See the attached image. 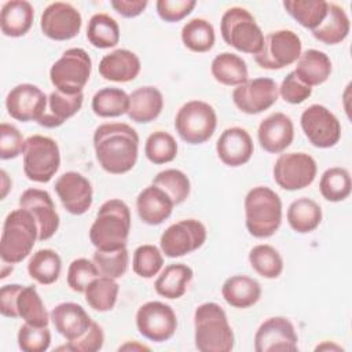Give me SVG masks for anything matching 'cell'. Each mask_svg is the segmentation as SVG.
Wrapping results in <instances>:
<instances>
[{"label":"cell","mask_w":352,"mask_h":352,"mask_svg":"<svg viewBox=\"0 0 352 352\" xmlns=\"http://www.w3.org/2000/svg\"><path fill=\"white\" fill-rule=\"evenodd\" d=\"M96 160L103 170L111 175L129 172L139 154V135L128 124L106 122L94 132Z\"/></svg>","instance_id":"obj_1"},{"label":"cell","mask_w":352,"mask_h":352,"mask_svg":"<svg viewBox=\"0 0 352 352\" xmlns=\"http://www.w3.org/2000/svg\"><path fill=\"white\" fill-rule=\"evenodd\" d=\"M131 231V210L117 198L103 202L89 228V241L99 250H116L126 246Z\"/></svg>","instance_id":"obj_2"},{"label":"cell","mask_w":352,"mask_h":352,"mask_svg":"<svg viewBox=\"0 0 352 352\" xmlns=\"http://www.w3.org/2000/svg\"><path fill=\"white\" fill-rule=\"evenodd\" d=\"M194 341L201 352H230L235 337L226 311L217 302H204L194 312Z\"/></svg>","instance_id":"obj_3"},{"label":"cell","mask_w":352,"mask_h":352,"mask_svg":"<svg viewBox=\"0 0 352 352\" xmlns=\"http://www.w3.org/2000/svg\"><path fill=\"white\" fill-rule=\"evenodd\" d=\"M245 224L254 238H270L282 223V201L279 195L265 186H257L245 197Z\"/></svg>","instance_id":"obj_4"},{"label":"cell","mask_w":352,"mask_h":352,"mask_svg":"<svg viewBox=\"0 0 352 352\" xmlns=\"http://www.w3.org/2000/svg\"><path fill=\"white\" fill-rule=\"evenodd\" d=\"M36 241H38V227L32 213L23 208L10 212L3 224L0 241L3 263H21L30 254Z\"/></svg>","instance_id":"obj_5"},{"label":"cell","mask_w":352,"mask_h":352,"mask_svg":"<svg viewBox=\"0 0 352 352\" xmlns=\"http://www.w3.org/2000/svg\"><path fill=\"white\" fill-rule=\"evenodd\" d=\"M223 40L236 51L256 55L264 43V33L254 16L242 7H231L224 11L220 21Z\"/></svg>","instance_id":"obj_6"},{"label":"cell","mask_w":352,"mask_h":352,"mask_svg":"<svg viewBox=\"0 0 352 352\" xmlns=\"http://www.w3.org/2000/svg\"><path fill=\"white\" fill-rule=\"evenodd\" d=\"M22 157L25 176L36 183H48L60 166L58 143L48 136H29L25 140Z\"/></svg>","instance_id":"obj_7"},{"label":"cell","mask_w":352,"mask_h":352,"mask_svg":"<svg viewBox=\"0 0 352 352\" xmlns=\"http://www.w3.org/2000/svg\"><path fill=\"white\" fill-rule=\"evenodd\" d=\"M92 70V60L82 48H69L51 66L50 80L52 85L67 95L82 92Z\"/></svg>","instance_id":"obj_8"},{"label":"cell","mask_w":352,"mask_h":352,"mask_svg":"<svg viewBox=\"0 0 352 352\" xmlns=\"http://www.w3.org/2000/svg\"><path fill=\"white\" fill-rule=\"evenodd\" d=\"M217 126L214 109L204 100H190L176 113L175 129L188 144H202L208 142Z\"/></svg>","instance_id":"obj_9"},{"label":"cell","mask_w":352,"mask_h":352,"mask_svg":"<svg viewBox=\"0 0 352 352\" xmlns=\"http://www.w3.org/2000/svg\"><path fill=\"white\" fill-rule=\"evenodd\" d=\"M301 50L302 44L297 33L289 29H279L270 32L264 37L263 47L254 55V60L261 69L279 70L297 62Z\"/></svg>","instance_id":"obj_10"},{"label":"cell","mask_w":352,"mask_h":352,"mask_svg":"<svg viewBox=\"0 0 352 352\" xmlns=\"http://www.w3.org/2000/svg\"><path fill=\"white\" fill-rule=\"evenodd\" d=\"M318 166L314 157L302 151L280 154L272 168L275 183L287 191L308 187L316 177Z\"/></svg>","instance_id":"obj_11"},{"label":"cell","mask_w":352,"mask_h":352,"mask_svg":"<svg viewBox=\"0 0 352 352\" xmlns=\"http://www.w3.org/2000/svg\"><path fill=\"white\" fill-rule=\"evenodd\" d=\"M300 124L309 143L318 148L333 147L341 138L338 118L323 104L308 106L301 113Z\"/></svg>","instance_id":"obj_12"},{"label":"cell","mask_w":352,"mask_h":352,"mask_svg":"<svg viewBox=\"0 0 352 352\" xmlns=\"http://www.w3.org/2000/svg\"><path fill=\"white\" fill-rule=\"evenodd\" d=\"M206 241V228L197 219H184L170 224L160 238L161 252L170 258L199 249Z\"/></svg>","instance_id":"obj_13"},{"label":"cell","mask_w":352,"mask_h":352,"mask_svg":"<svg viewBox=\"0 0 352 352\" xmlns=\"http://www.w3.org/2000/svg\"><path fill=\"white\" fill-rule=\"evenodd\" d=\"M136 327L144 338L164 342L176 333L177 318L170 305L161 301H147L136 312Z\"/></svg>","instance_id":"obj_14"},{"label":"cell","mask_w":352,"mask_h":352,"mask_svg":"<svg viewBox=\"0 0 352 352\" xmlns=\"http://www.w3.org/2000/svg\"><path fill=\"white\" fill-rule=\"evenodd\" d=\"M82 25L80 11L66 1L50 3L40 18V28L44 36L51 40L65 41L76 37Z\"/></svg>","instance_id":"obj_15"},{"label":"cell","mask_w":352,"mask_h":352,"mask_svg":"<svg viewBox=\"0 0 352 352\" xmlns=\"http://www.w3.org/2000/svg\"><path fill=\"white\" fill-rule=\"evenodd\" d=\"M279 91L275 80L257 77L246 80L232 91L234 104L246 114H258L268 110L278 100Z\"/></svg>","instance_id":"obj_16"},{"label":"cell","mask_w":352,"mask_h":352,"mask_svg":"<svg viewBox=\"0 0 352 352\" xmlns=\"http://www.w3.org/2000/svg\"><path fill=\"white\" fill-rule=\"evenodd\" d=\"M298 337L293 323L283 316H272L264 320L254 334L256 352L297 351Z\"/></svg>","instance_id":"obj_17"},{"label":"cell","mask_w":352,"mask_h":352,"mask_svg":"<svg viewBox=\"0 0 352 352\" xmlns=\"http://www.w3.org/2000/svg\"><path fill=\"white\" fill-rule=\"evenodd\" d=\"M47 102L48 96L37 85L23 82L15 85L7 94L6 109L16 121L38 122L47 109Z\"/></svg>","instance_id":"obj_18"},{"label":"cell","mask_w":352,"mask_h":352,"mask_svg":"<svg viewBox=\"0 0 352 352\" xmlns=\"http://www.w3.org/2000/svg\"><path fill=\"white\" fill-rule=\"evenodd\" d=\"M19 208L32 213L38 227V241H47L59 228V214L55 204L45 190L28 188L19 197Z\"/></svg>","instance_id":"obj_19"},{"label":"cell","mask_w":352,"mask_h":352,"mask_svg":"<svg viewBox=\"0 0 352 352\" xmlns=\"http://www.w3.org/2000/svg\"><path fill=\"white\" fill-rule=\"evenodd\" d=\"M55 192L63 208L76 216L84 214L92 205L94 191L91 182L81 173L69 170L55 182Z\"/></svg>","instance_id":"obj_20"},{"label":"cell","mask_w":352,"mask_h":352,"mask_svg":"<svg viewBox=\"0 0 352 352\" xmlns=\"http://www.w3.org/2000/svg\"><path fill=\"white\" fill-rule=\"evenodd\" d=\"M254 151L249 132L241 126H231L221 132L216 143V153L227 166H242L250 161Z\"/></svg>","instance_id":"obj_21"},{"label":"cell","mask_w":352,"mask_h":352,"mask_svg":"<svg viewBox=\"0 0 352 352\" xmlns=\"http://www.w3.org/2000/svg\"><path fill=\"white\" fill-rule=\"evenodd\" d=\"M257 139L263 150L271 154L285 151L294 139V125L285 113H272L265 117L257 129Z\"/></svg>","instance_id":"obj_22"},{"label":"cell","mask_w":352,"mask_h":352,"mask_svg":"<svg viewBox=\"0 0 352 352\" xmlns=\"http://www.w3.org/2000/svg\"><path fill=\"white\" fill-rule=\"evenodd\" d=\"M55 330L66 340L73 341L81 337L92 323L85 309L77 302H60L50 314Z\"/></svg>","instance_id":"obj_23"},{"label":"cell","mask_w":352,"mask_h":352,"mask_svg":"<svg viewBox=\"0 0 352 352\" xmlns=\"http://www.w3.org/2000/svg\"><path fill=\"white\" fill-rule=\"evenodd\" d=\"M173 201L160 187L151 184L143 188L136 198V210L140 220L148 226L164 223L173 210Z\"/></svg>","instance_id":"obj_24"},{"label":"cell","mask_w":352,"mask_h":352,"mask_svg":"<svg viewBox=\"0 0 352 352\" xmlns=\"http://www.w3.org/2000/svg\"><path fill=\"white\" fill-rule=\"evenodd\" d=\"M140 67V59L135 52L126 48H118L100 59L99 74L109 81L128 82L138 77Z\"/></svg>","instance_id":"obj_25"},{"label":"cell","mask_w":352,"mask_h":352,"mask_svg":"<svg viewBox=\"0 0 352 352\" xmlns=\"http://www.w3.org/2000/svg\"><path fill=\"white\" fill-rule=\"evenodd\" d=\"M164 109V96L161 91L151 85L139 87L129 95L128 117L138 124L154 121Z\"/></svg>","instance_id":"obj_26"},{"label":"cell","mask_w":352,"mask_h":352,"mask_svg":"<svg viewBox=\"0 0 352 352\" xmlns=\"http://www.w3.org/2000/svg\"><path fill=\"white\" fill-rule=\"evenodd\" d=\"M34 18L33 6L26 0H11L3 4L0 11V29L7 37L25 36Z\"/></svg>","instance_id":"obj_27"},{"label":"cell","mask_w":352,"mask_h":352,"mask_svg":"<svg viewBox=\"0 0 352 352\" xmlns=\"http://www.w3.org/2000/svg\"><path fill=\"white\" fill-rule=\"evenodd\" d=\"M84 102V94L67 95L58 89L52 91L48 95L47 109L40 118L38 124L44 128H56L60 126L66 120L73 117L81 109Z\"/></svg>","instance_id":"obj_28"},{"label":"cell","mask_w":352,"mask_h":352,"mask_svg":"<svg viewBox=\"0 0 352 352\" xmlns=\"http://www.w3.org/2000/svg\"><path fill=\"white\" fill-rule=\"evenodd\" d=\"M293 72L304 84L312 88L327 81L331 74V60L326 52L309 48L301 52Z\"/></svg>","instance_id":"obj_29"},{"label":"cell","mask_w":352,"mask_h":352,"mask_svg":"<svg viewBox=\"0 0 352 352\" xmlns=\"http://www.w3.org/2000/svg\"><path fill=\"white\" fill-rule=\"evenodd\" d=\"M221 296L226 302L234 308H249L261 297L260 283L246 275H232L221 286Z\"/></svg>","instance_id":"obj_30"},{"label":"cell","mask_w":352,"mask_h":352,"mask_svg":"<svg viewBox=\"0 0 352 352\" xmlns=\"http://www.w3.org/2000/svg\"><path fill=\"white\" fill-rule=\"evenodd\" d=\"M349 30L351 22L345 10L336 3H329L326 18L311 32L312 36L320 43L334 45L344 41L349 34Z\"/></svg>","instance_id":"obj_31"},{"label":"cell","mask_w":352,"mask_h":352,"mask_svg":"<svg viewBox=\"0 0 352 352\" xmlns=\"http://www.w3.org/2000/svg\"><path fill=\"white\" fill-rule=\"evenodd\" d=\"M192 276L194 272L187 264H169L161 271V274L155 279L154 289L161 297L176 300L184 296Z\"/></svg>","instance_id":"obj_32"},{"label":"cell","mask_w":352,"mask_h":352,"mask_svg":"<svg viewBox=\"0 0 352 352\" xmlns=\"http://www.w3.org/2000/svg\"><path fill=\"white\" fill-rule=\"evenodd\" d=\"M210 73L217 82L228 87H238L249 77L246 62L232 52L216 55L210 65Z\"/></svg>","instance_id":"obj_33"},{"label":"cell","mask_w":352,"mask_h":352,"mask_svg":"<svg viewBox=\"0 0 352 352\" xmlns=\"http://www.w3.org/2000/svg\"><path fill=\"white\" fill-rule=\"evenodd\" d=\"M286 217L293 231L308 234L319 227L322 221V209L316 201L301 197L289 205Z\"/></svg>","instance_id":"obj_34"},{"label":"cell","mask_w":352,"mask_h":352,"mask_svg":"<svg viewBox=\"0 0 352 352\" xmlns=\"http://www.w3.org/2000/svg\"><path fill=\"white\" fill-rule=\"evenodd\" d=\"M62 270L60 256L52 249H40L32 254L28 272L40 285H52L58 280Z\"/></svg>","instance_id":"obj_35"},{"label":"cell","mask_w":352,"mask_h":352,"mask_svg":"<svg viewBox=\"0 0 352 352\" xmlns=\"http://www.w3.org/2000/svg\"><path fill=\"white\" fill-rule=\"evenodd\" d=\"M120 285L114 278L99 275L89 282L84 294L88 305L98 312L111 311L117 302Z\"/></svg>","instance_id":"obj_36"},{"label":"cell","mask_w":352,"mask_h":352,"mask_svg":"<svg viewBox=\"0 0 352 352\" xmlns=\"http://www.w3.org/2000/svg\"><path fill=\"white\" fill-rule=\"evenodd\" d=\"M87 38L95 48L106 50L116 47L120 41V26L109 14H94L88 21Z\"/></svg>","instance_id":"obj_37"},{"label":"cell","mask_w":352,"mask_h":352,"mask_svg":"<svg viewBox=\"0 0 352 352\" xmlns=\"http://www.w3.org/2000/svg\"><path fill=\"white\" fill-rule=\"evenodd\" d=\"M92 111L102 118L120 117L128 113L129 95L117 87H106L99 89L91 103Z\"/></svg>","instance_id":"obj_38"},{"label":"cell","mask_w":352,"mask_h":352,"mask_svg":"<svg viewBox=\"0 0 352 352\" xmlns=\"http://www.w3.org/2000/svg\"><path fill=\"white\" fill-rule=\"evenodd\" d=\"M182 41L192 52H208L216 41L214 28L205 18H192L182 28Z\"/></svg>","instance_id":"obj_39"},{"label":"cell","mask_w":352,"mask_h":352,"mask_svg":"<svg viewBox=\"0 0 352 352\" xmlns=\"http://www.w3.org/2000/svg\"><path fill=\"white\" fill-rule=\"evenodd\" d=\"M329 1L324 0H285L283 7L302 28L314 30L326 18Z\"/></svg>","instance_id":"obj_40"},{"label":"cell","mask_w":352,"mask_h":352,"mask_svg":"<svg viewBox=\"0 0 352 352\" xmlns=\"http://www.w3.org/2000/svg\"><path fill=\"white\" fill-rule=\"evenodd\" d=\"M16 311L18 316L26 323L38 327L48 326L51 319L48 318L44 302L37 293L36 286H22L16 297Z\"/></svg>","instance_id":"obj_41"},{"label":"cell","mask_w":352,"mask_h":352,"mask_svg":"<svg viewBox=\"0 0 352 352\" xmlns=\"http://www.w3.org/2000/svg\"><path fill=\"white\" fill-rule=\"evenodd\" d=\"M352 188L351 175L345 168L333 166L323 172L319 182L322 197L330 202H340L349 197Z\"/></svg>","instance_id":"obj_42"},{"label":"cell","mask_w":352,"mask_h":352,"mask_svg":"<svg viewBox=\"0 0 352 352\" xmlns=\"http://www.w3.org/2000/svg\"><path fill=\"white\" fill-rule=\"evenodd\" d=\"M249 263L260 276L267 279H275L283 271L282 256L274 246L267 243L256 245L250 249Z\"/></svg>","instance_id":"obj_43"},{"label":"cell","mask_w":352,"mask_h":352,"mask_svg":"<svg viewBox=\"0 0 352 352\" xmlns=\"http://www.w3.org/2000/svg\"><path fill=\"white\" fill-rule=\"evenodd\" d=\"M144 154L147 160L155 165L168 164L177 155V143L170 133L155 131L146 139Z\"/></svg>","instance_id":"obj_44"},{"label":"cell","mask_w":352,"mask_h":352,"mask_svg":"<svg viewBox=\"0 0 352 352\" xmlns=\"http://www.w3.org/2000/svg\"><path fill=\"white\" fill-rule=\"evenodd\" d=\"M153 184L162 188L170 197L175 205L183 204L188 198L191 190L190 179L187 175L173 168L158 172L153 179Z\"/></svg>","instance_id":"obj_45"},{"label":"cell","mask_w":352,"mask_h":352,"mask_svg":"<svg viewBox=\"0 0 352 352\" xmlns=\"http://www.w3.org/2000/svg\"><path fill=\"white\" fill-rule=\"evenodd\" d=\"M92 260L96 264L100 275L118 279L128 270L129 253H128L126 246L116 249V250H99V249H96L95 253H94Z\"/></svg>","instance_id":"obj_46"},{"label":"cell","mask_w":352,"mask_h":352,"mask_svg":"<svg viewBox=\"0 0 352 352\" xmlns=\"http://www.w3.org/2000/svg\"><path fill=\"white\" fill-rule=\"evenodd\" d=\"M162 265V252L157 246L146 243L135 249L132 258V270L138 276L150 279L161 271Z\"/></svg>","instance_id":"obj_47"},{"label":"cell","mask_w":352,"mask_h":352,"mask_svg":"<svg viewBox=\"0 0 352 352\" xmlns=\"http://www.w3.org/2000/svg\"><path fill=\"white\" fill-rule=\"evenodd\" d=\"M18 346L23 352H44L51 344V331L47 326L38 327L23 323L18 330Z\"/></svg>","instance_id":"obj_48"},{"label":"cell","mask_w":352,"mask_h":352,"mask_svg":"<svg viewBox=\"0 0 352 352\" xmlns=\"http://www.w3.org/2000/svg\"><path fill=\"white\" fill-rule=\"evenodd\" d=\"M99 270L94 260H88L84 257L76 258L70 263L67 268V285L73 292L84 293L91 280L99 276Z\"/></svg>","instance_id":"obj_49"},{"label":"cell","mask_w":352,"mask_h":352,"mask_svg":"<svg viewBox=\"0 0 352 352\" xmlns=\"http://www.w3.org/2000/svg\"><path fill=\"white\" fill-rule=\"evenodd\" d=\"M25 139L19 129L11 124L0 125V158L12 160L23 153Z\"/></svg>","instance_id":"obj_50"},{"label":"cell","mask_w":352,"mask_h":352,"mask_svg":"<svg viewBox=\"0 0 352 352\" xmlns=\"http://www.w3.org/2000/svg\"><path fill=\"white\" fill-rule=\"evenodd\" d=\"M279 95L282 96V99L287 103L292 104H300L304 100H307L311 94H312V88L307 84H304L294 72H290L282 81L280 87L278 88Z\"/></svg>","instance_id":"obj_51"},{"label":"cell","mask_w":352,"mask_h":352,"mask_svg":"<svg viewBox=\"0 0 352 352\" xmlns=\"http://www.w3.org/2000/svg\"><path fill=\"white\" fill-rule=\"evenodd\" d=\"M103 344H104L103 329L96 322L92 320L88 330L77 340L67 341V345L65 348L72 352H96L102 349Z\"/></svg>","instance_id":"obj_52"},{"label":"cell","mask_w":352,"mask_h":352,"mask_svg":"<svg viewBox=\"0 0 352 352\" xmlns=\"http://www.w3.org/2000/svg\"><path fill=\"white\" fill-rule=\"evenodd\" d=\"M195 6V0H158L155 3L158 16L170 23L184 19Z\"/></svg>","instance_id":"obj_53"},{"label":"cell","mask_w":352,"mask_h":352,"mask_svg":"<svg viewBox=\"0 0 352 352\" xmlns=\"http://www.w3.org/2000/svg\"><path fill=\"white\" fill-rule=\"evenodd\" d=\"M22 289V285L18 283H10L4 285L0 289V312L6 318H19L16 311V297L19 290Z\"/></svg>","instance_id":"obj_54"},{"label":"cell","mask_w":352,"mask_h":352,"mask_svg":"<svg viewBox=\"0 0 352 352\" xmlns=\"http://www.w3.org/2000/svg\"><path fill=\"white\" fill-rule=\"evenodd\" d=\"M147 0H111L110 6L124 18H135L140 15L146 7Z\"/></svg>","instance_id":"obj_55"},{"label":"cell","mask_w":352,"mask_h":352,"mask_svg":"<svg viewBox=\"0 0 352 352\" xmlns=\"http://www.w3.org/2000/svg\"><path fill=\"white\" fill-rule=\"evenodd\" d=\"M0 186H1V199H4L11 187V179L8 177V175L4 169L0 170Z\"/></svg>","instance_id":"obj_56"},{"label":"cell","mask_w":352,"mask_h":352,"mask_svg":"<svg viewBox=\"0 0 352 352\" xmlns=\"http://www.w3.org/2000/svg\"><path fill=\"white\" fill-rule=\"evenodd\" d=\"M118 349H120V351H131V349H132V351H150L148 346L142 345V344H138V342H126V344L121 345Z\"/></svg>","instance_id":"obj_57"},{"label":"cell","mask_w":352,"mask_h":352,"mask_svg":"<svg viewBox=\"0 0 352 352\" xmlns=\"http://www.w3.org/2000/svg\"><path fill=\"white\" fill-rule=\"evenodd\" d=\"M323 349H336V351H342V348L341 346H338V345H336V344H333V342H323V344H320V345H318L316 348H315V351H323Z\"/></svg>","instance_id":"obj_58"}]
</instances>
